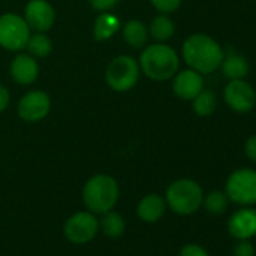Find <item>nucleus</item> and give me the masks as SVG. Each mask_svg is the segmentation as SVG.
<instances>
[{
	"instance_id": "nucleus-1",
	"label": "nucleus",
	"mask_w": 256,
	"mask_h": 256,
	"mask_svg": "<svg viewBox=\"0 0 256 256\" xmlns=\"http://www.w3.org/2000/svg\"><path fill=\"white\" fill-rule=\"evenodd\" d=\"M182 56L192 70L200 74H210L220 68L224 52L222 46L210 35L194 34L184 41Z\"/></svg>"
},
{
	"instance_id": "nucleus-2",
	"label": "nucleus",
	"mask_w": 256,
	"mask_h": 256,
	"mask_svg": "<svg viewBox=\"0 0 256 256\" xmlns=\"http://www.w3.org/2000/svg\"><path fill=\"white\" fill-rule=\"evenodd\" d=\"M140 68L152 80L164 82L172 78L180 68L176 52L166 44H152L140 54Z\"/></svg>"
},
{
	"instance_id": "nucleus-3",
	"label": "nucleus",
	"mask_w": 256,
	"mask_h": 256,
	"mask_svg": "<svg viewBox=\"0 0 256 256\" xmlns=\"http://www.w3.org/2000/svg\"><path fill=\"white\" fill-rule=\"evenodd\" d=\"M118 198V182L108 175H95L83 187V202L88 210L95 214H104L113 210Z\"/></svg>"
},
{
	"instance_id": "nucleus-4",
	"label": "nucleus",
	"mask_w": 256,
	"mask_h": 256,
	"mask_svg": "<svg viewBox=\"0 0 256 256\" xmlns=\"http://www.w3.org/2000/svg\"><path fill=\"white\" fill-rule=\"evenodd\" d=\"M204 193L198 182L192 180H178L166 192V202L172 211L180 216H188L202 205Z\"/></svg>"
},
{
	"instance_id": "nucleus-5",
	"label": "nucleus",
	"mask_w": 256,
	"mask_h": 256,
	"mask_svg": "<svg viewBox=\"0 0 256 256\" xmlns=\"http://www.w3.org/2000/svg\"><path fill=\"white\" fill-rule=\"evenodd\" d=\"M226 196L235 204H256V170L242 168L232 172L226 181Z\"/></svg>"
},
{
	"instance_id": "nucleus-6",
	"label": "nucleus",
	"mask_w": 256,
	"mask_h": 256,
	"mask_svg": "<svg viewBox=\"0 0 256 256\" xmlns=\"http://www.w3.org/2000/svg\"><path fill=\"white\" fill-rule=\"evenodd\" d=\"M139 64L130 56H119L110 62L106 71L107 84L118 92L132 89L139 80Z\"/></svg>"
},
{
	"instance_id": "nucleus-7",
	"label": "nucleus",
	"mask_w": 256,
	"mask_h": 256,
	"mask_svg": "<svg viewBox=\"0 0 256 256\" xmlns=\"http://www.w3.org/2000/svg\"><path fill=\"white\" fill-rule=\"evenodd\" d=\"M30 38V28L26 20L17 14L0 17V46L11 52L23 50Z\"/></svg>"
},
{
	"instance_id": "nucleus-8",
	"label": "nucleus",
	"mask_w": 256,
	"mask_h": 256,
	"mask_svg": "<svg viewBox=\"0 0 256 256\" xmlns=\"http://www.w3.org/2000/svg\"><path fill=\"white\" fill-rule=\"evenodd\" d=\"M100 229V222L94 216V212H86V211H78L72 214L65 226L64 232L65 236L74 242V244H86L92 241Z\"/></svg>"
},
{
	"instance_id": "nucleus-9",
	"label": "nucleus",
	"mask_w": 256,
	"mask_h": 256,
	"mask_svg": "<svg viewBox=\"0 0 256 256\" xmlns=\"http://www.w3.org/2000/svg\"><path fill=\"white\" fill-rule=\"evenodd\" d=\"M223 96L226 104L236 113H248L256 106V92L244 78L230 80L223 90Z\"/></svg>"
},
{
	"instance_id": "nucleus-10",
	"label": "nucleus",
	"mask_w": 256,
	"mask_h": 256,
	"mask_svg": "<svg viewBox=\"0 0 256 256\" xmlns=\"http://www.w3.org/2000/svg\"><path fill=\"white\" fill-rule=\"evenodd\" d=\"M50 96L42 90H32L26 94L18 102V114L26 122H38L50 112Z\"/></svg>"
},
{
	"instance_id": "nucleus-11",
	"label": "nucleus",
	"mask_w": 256,
	"mask_h": 256,
	"mask_svg": "<svg viewBox=\"0 0 256 256\" xmlns=\"http://www.w3.org/2000/svg\"><path fill=\"white\" fill-rule=\"evenodd\" d=\"M24 20L30 29L46 32L54 23V10L47 0H30L24 10Z\"/></svg>"
},
{
	"instance_id": "nucleus-12",
	"label": "nucleus",
	"mask_w": 256,
	"mask_h": 256,
	"mask_svg": "<svg viewBox=\"0 0 256 256\" xmlns=\"http://www.w3.org/2000/svg\"><path fill=\"white\" fill-rule=\"evenodd\" d=\"M174 92L181 100H193L200 90H204L202 74L194 70H186L175 76L174 78Z\"/></svg>"
},
{
	"instance_id": "nucleus-13",
	"label": "nucleus",
	"mask_w": 256,
	"mask_h": 256,
	"mask_svg": "<svg viewBox=\"0 0 256 256\" xmlns=\"http://www.w3.org/2000/svg\"><path fill=\"white\" fill-rule=\"evenodd\" d=\"M228 229L238 240H248L256 235V210L242 208L234 212L228 222Z\"/></svg>"
},
{
	"instance_id": "nucleus-14",
	"label": "nucleus",
	"mask_w": 256,
	"mask_h": 256,
	"mask_svg": "<svg viewBox=\"0 0 256 256\" xmlns=\"http://www.w3.org/2000/svg\"><path fill=\"white\" fill-rule=\"evenodd\" d=\"M38 64L29 54H17L11 65L12 78L20 84H30L38 77Z\"/></svg>"
},
{
	"instance_id": "nucleus-15",
	"label": "nucleus",
	"mask_w": 256,
	"mask_h": 256,
	"mask_svg": "<svg viewBox=\"0 0 256 256\" xmlns=\"http://www.w3.org/2000/svg\"><path fill=\"white\" fill-rule=\"evenodd\" d=\"M166 211V200L158 194L145 196L138 205V214L144 222L154 223L158 222Z\"/></svg>"
},
{
	"instance_id": "nucleus-16",
	"label": "nucleus",
	"mask_w": 256,
	"mask_h": 256,
	"mask_svg": "<svg viewBox=\"0 0 256 256\" xmlns=\"http://www.w3.org/2000/svg\"><path fill=\"white\" fill-rule=\"evenodd\" d=\"M220 68L229 80H241L248 72V62L244 56L232 53L223 58Z\"/></svg>"
},
{
	"instance_id": "nucleus-17",
	"label": "nucleus",
	"mask_w": 256,
	"mask_h": 256,
	"mask_svg": "<svg viewBox=\"0 0 256 256\" xmlns=\"http://www.w3.org/2000/svg\"><path fill=\"white\" fill-rule=\"evenodd\" d=\"M124 40L133 48H142L148 40V30L139 20H130L124 26Z\"/></svg>"
},
{
	"instance_id": "nucleus-18",
	"label": "nucleus",
	"mask_w": 256,
	"mask_h": 256,
	"mask_svg": "<svg viewBox=\"0 0 256 256\" xmlns=\"http://www.w3.org/2000/svg\"><path fill=\"white\" fill-rule=\"evenodd\" d=\"M120 28V22L118 17L112 16V14H101L96 20H95V26H94V38L96 41H106L110 36H113Z\"/></svg>"
},
{
	"instance_id": "nucleus-19",
	"label": "nucleus",
	"mask_w": 256,
	"mask_h": 256,
	"mask_svg": "<svg viewBox=\"0 0 256 256\" xmlns=\"http://www.w3.org/2000/svg\"><path fill=\"white\" fill-rule=\"evenodd\" d=\"M100 228L108 238H119L125 232V220L119 212L107 211L102 214V218L100 222Z\"/></svg>"
},
{
	"instance_id": "nucleus-20",
	"label": "nucleus",
	"mask_w": 256,
	"mask_h": 256,
	"mask_svg": "<svg viewBox=\"0 0 256 256\" xmlns=\"http://www.w3.org/2000/svg\"><path fill=\"white\" fill-rule=\"evenodd\" d=\"M175 34V26L174 22L168 16H158L152 20L151 23V36L157 42H164L172 38Z\"/></svg>"
},
{
	"instance_id": "nucleus-21",
	"label": "nucleus",
	"mask_w": 256,
	"mask_h": 256,
	"mask_svg": "<svg viewBox=\"0 0 256 256\" xmlns=\"http://www.w3.org/2000/svg\"><path fill=\"white\" fill-rule=\"evenodd\" d=\"M193 110L198 116H210L217 107L216 95L211 90H200L193 100Z\"/></svg>"
},
{
	"instance_id": "nucleus-22",
	"label": "nucleus",
	"mask_w": 256,
	"mask_h": 256,
	"mask_svg": "<svg viewBox=\"0 0 256 256\" xmlns=\"http://www.w3.org/2000/svg\"><path fill=\"white\" fill-rule=\"evenodd\" d=\"M26 47L30 54H34L36 58H46L47 54H50L53 46H52V41L48 36H46L44 34H36L29 38Z\"/></svg>"
},
{
	"instance_id": "nucleus-23",
	"label": "nucleus",
	"mask_w": 256,
	"mask_h": 256,
	"mask_svg": "<svg viewBox=\"0 0 256 256\" xmlns=\"http://www.w3.org/2000/svg\"><path fill=\"white\" fill-rule=\"evenodd\" d=\"M202 202L208 212L222 214L228 206V196L222 192H211Z\"/></svg>"
},
{
	"instance_id": "nucleus-24",
	"label": "nucleus",
	"mask_w": 256,
	"mask_h": 256,
	"mask_svg": "<svg viewBox=\"0 0 256 256\" xmlns=\"http://www.w3.org/2000/svg\"><path fill=\"white\" fill-rule=\"evenodd\" d=\"M154 8L163 14H169V12H174L180 8L182 0H151Z\"/></svg>"
},
{
	"instance_id": "nucleus-25",
	"label": "nucleus",
	"mask_w": 256,
	"mask_h": 256,
	"mask_svg": "<svg viewBox=\"0 0 256 256\" xmlns=\"http://www.w3.org/2000/svg\"><path fill=\"white\" fill-rule=\"evenodd\" d=\"M234 256H254V247L250 241L241 240L234 247Z\"/></svg>"
},
{
	"instance_id": "nucleus-26",
	"label": "nucleus",
	"mask_w": 256,
	"mask_h": 256,
	"mask_svg": "<svg viewBox=\"0 0 256 256\" xmlns=\"http://www.w3.org/2000/svg\"><path fill=\"white\" fill-rule=\"evenodd\" d=\"M180 256H208L206 250L198 244H187L181 248Z\"/></svg>"
},
{
	"instance_id": "nucleus-27",
	"label": "nucleus",
	"mask_w": 256,
	"mask_h": 256,
	"mask_svg": "<svg viewBox=\"0 0 256 256\" xmlns=\"http://www.w3.org/2000/svg\"><path fill=\"white\" fill-rule=\"evenodd\" d=\"M244 154L248 160L256 163V136H252L244 144Z\"/></svg>"
},
{
	"instance_id": "nucleus-28",
	"label": "nucleus",
	"mask_w": 256,
	"mask_h": 256,
	"mask_svg": "<svg viewBox=\"0 0 256 256\" xmlns=\"http://www.w3.org/2000/svg\"><path fill=\"white\" fill-rule=\"evenodd\" d=\"M119 0H90V5L96 11H107L118 5Z\"/></svg>"
},
{
	"instance_id": "nucleus-29",
	"label": "nucleus",
	"mask_w": 256,
	"mask_h": 256,
	"mask_svg": "<svg viewBox=\"0 0 256 256\" xmlns=\"http://www.w3.org/2000/svg\"><path fill=\"white\" fill-rule=\"evenodd\" d=\"M10 104V92L5 86L0 84V112H4Z\"/></svg>"
}]
</instances>
